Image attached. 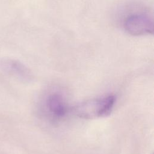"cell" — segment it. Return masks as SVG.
Instances as JSON below:
<instances>
[{"label":"cell","instance_id":"obj_1","mask_svg":"<svg viewBox=\"0 0 154 154\" xmlns=\"http://www.w3.org/2000/svg\"><path fill=\"white\" fill-rule=\"evenodd\" d=\"M113 94L92 99L78 104L74 108L75 114L84 119L103 117L109 115L116 102Z\"/></svg>","mask_w":154,"mask_h":154},{"label":"cell","instance_id":"obj_2","mask_svg":"<svg viewBox=\"0 0 154 154\" xmlns=\"http://www.w3.org/2000/svg\"><path fill=\"white\" fill-rule=\"evenodd\" d=\"M123 26L128 34L135 36L153 34V20L147 14H134L125 20Z\"/></svg>","mask_w":154,"mask_h":154},{"label":"cell","instance_id":"obj_3","mask_svg":"<svg viewBox=\"0 0 154 154\" xmlns=\"http://www.w3.org/2000/svg\"><path fill=\"white\" fill-rule=\"evenodd\" d=\"M45 106L49 114L55 119H61L67 113L68 108L65 100L58 93H51L47 96Z\"/></svg>","mask_w":154,"mask_h":154},{"label":"cell","instance_id":"obj_4","mask_svg":"<svg viewBox=\"0 0 154 154\" xmlns=\"http://www.w3.org/2000/svg\"><path fill=\"white\" fill-rule=\"evenodd\" d=\"M10 70L17 78L24 81H29L32 75L29 70L23 64L19 62L13 61L9 64Z\"/></svg>","mask_w":154,"mask_h":154}]
</instances>
